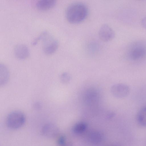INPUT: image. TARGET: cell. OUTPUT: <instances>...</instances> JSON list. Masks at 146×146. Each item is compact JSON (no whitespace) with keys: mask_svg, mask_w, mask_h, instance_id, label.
Listing matches in <instances>:
<instances>
[{"mask_svg":"<svg viewBox=\"0 0 146 146\" xmlns=\"http://www.w3.org/2000/svg\"><path fill=\"white\" fill-rule=\"evenodd\" d=\"M41 107L40 104L39 103H36L34 104V107L36 108L37 109H38L40 108Z\"/></svg>","mask_w":146,"mask_h":146,"instance_id":"ac0fdd59","label":"cell"},{"mask_svg":"<svg viewBox=\"0 0 146 146\" xmlns=\"http://www.w3.org/2000/svg\"><path fill=\"white\" fill-rule=\"evenodd\" d=\"M65 137L64 136L62 135L60 137L58 140V143L60 145H64L65 142Z\"/></svg>","mask_w":146,"mask_h":146,"instance_id":"9a60e30c","label":"cell"},{"mask_svg":"<svg viewBox=\"0 0 146 146\" xmlns=\"http://www.w3.org/2000/svg\"><path fill=\"white\" fill-rule=\"evenodd\" d=\"M9 73L7 67L4 64L0 65V85H5L8 82L9 78Z\"/></svg>","mask_w":146,"mask_h":146,"instance_id":"9c48e42d","label":"cell"},{"mask_svg":"<svg viewBox=\"0 0 146 146\" xmlns=\"http://www.w3.org/2000/svg\"><path fill=\"white\" fill-rule=\"evenodd\" d=\"M59 129L55 124L49 123L45 124L42 127L41 132L45 137L49 138H53L58 135Z\"/></svg>","mask_w":146,"mask_h":146,"instance_id":"8992f818","label":"cell"},{"mask_svg":"<svg viewBox=\"0 0 146 146\" xmlns=\"http://www.w3.org/2000/svg\"><path fill=\"white\" fill-rule=\"evenodd\" d=\"M87 127V124L84 122H80L76 123L73 127V131L77 133H80L84 132Z\"/></svg>","mask_w":146,"mask_h":146,"instance_id":"4fadbf2b","label":"cell"},{"mask_svg":"<svg viewBox=\"0 0 146 146\" xmlns=\"http://www.w3.org/2000/svg\"><path fill=\"white\" fill-rule=\"evenodd\" d=\"M103 138L102 134L97 131H93L90 132L88 137L90 141L93 143H100L102 141Z\"/></svg>","mask_w":146,"mask_h":146,"instance_id":"8fae6325","label":"cell"},{"mask_svg":"<svg viewBox=\"0 0 146 146\" xmlns=\"http://www.w3.org/2000/svg\"><path fill=\"white\" fill-rule=\"evenodd\" d=\"M14 53L17 58L20 60H24L29 56V51L26 46L23 44H19L15 47Z\"/></svg>","mask_w":146,"mask_h":146,"instance_id":"52a82bcc","label":"cell"},{"mask_svg":"<svg viewBox=\"0 0 146 146\" xmlns=\"http://www.w3.org/2000/svg\"><path fill=\"white\" fill-rule=\"evenodd\" d=\"M111 94L117 98H122L127 96L130 92V88L126 84L117 83L112 85L110 88Z\"/></svg>","mask_w":146,"mask_h":146,"instance_id":"277c9868","label":"cell"},{"mask_svg":"<svg viewBox=\"0 0 146 146\" xmlns=\"http://www.w3.org/2000/svg\"><path fill=\"white\" fill-rule=\"evenodd\" d=\"M146 49L145 47L141 46H136L132 49L130 51V56L133 60L141 59L145 56Z\"/></svg>","mask_w":146,"mask_h":146,"instance_id":"ba28073f","label":"cell"},{"mask_svg":"<svg viewBox=\"0 0 146 146\" xmlns=\"http://www.w3.org/2000/svg\"><path fill=\"white\" fill-rule=\"evenodd\" d=\"M100 39L104 42H108L115 38V34L112 29L108 25L104 24L100 28L98 32Z\"/></svg>","mask_w":146,"mask_h":146,"instance_id":"5b68a950","label":"cell"},{"mask_svg":"<svg viewBox=\"0 0 146 146\" xmlns=\"http://www.w3.org/2000/svg\"><path fill=\"white\" fill-rule=\"evenodd\" d=\"M40 40L42 41V49L46 54H52L57 50L59 45L58 41L48 32L42 33L34 44Z\"/></svg>","mask_w":146,"mask_h":146,"instance_id":"7a4b0ae2","label":"cell"},{"mask_svg":"<svg viewBox=\"0 0 146 146\" xmlns=\"http://www.w3.org/2000/svg\"><path fill=\"white\" fill-rule=\"evenodd\" d=\"M114 115L115 113L113 112H111L108 114L107 116V117L108 118L110 119L113 117L114 116Z\"/></svg>","mask_w":146,"mask_h":146,"instance_id":"e0dca14e","label":"cell"},{"mask_svg":"<svg viewBox=\"0 0 146 146\" xmlns=\"http://www.w3.org/2000/svg\"><path fill=\"white\" fill-rule=\"evenodd\" d=\"M141 23L143 27L146 29V16L142 19Z\"/></svg>","mask_w":146,"mask_h":146,"instance_id":"2e32d148","label":"cell"},{"mask_svg":"<svg viewBox=\"0 0 146 146\" xmlns=\"http://www.w3.org/2000/svg\"><path fill=\"white\" fill-rule=\"evenodd\" d=\"M25 121L24 114L20 111H16L11 112L8 115L6 122L9 127L12 129H17L22 126Z\"/></svg>","mask_w":146,"mask_h":146,"instance_id":"3957f363","label":"cell"},{"mask_svg":"<svg viewBox=\"0 0 146 146\" xmlns=\"http://www.w3.org/2000/svg\"><path fill=\"white\" fill-rule=\"evenodd\" d=\"M60 80L63 84H66L69 83L71 81V75L68 72H64L60 76Z\"/></svg>","mask_w":146,"mask_h":146,"instance_id":"5bb4252c","label":"cell"},{"mask_svg":"<svg viewBox=\"0 0 146 146\" xmlns=\"http://www.w3.org/2000/svg\"><path fill=\"white\" fill-rule=\"evenodd\" d=\"M87 7L81 3H76L69 5L66 13L67 20L70 23L76 24L82 22L87 16Z\"/></svg>","mask_w":146,"mask_h":146,"instance_id":"6da1fadb","label":"cell"},{"mask_svg":"<svg viewBox=\"0 0 146 146\" xmlns=\"http://www.w3.org/2000/svg\"><path fill=\"white\" fill-rule=\"evenodd\" d=\"M56 1V0H39L36 4V7L40 10H47L54 6Z\"/></svg>","mask_w":146,"mask_h":146,"instance_id":"30bf717a","label":"cell"},{"mask_svg":"<svg viewBox=\"0 0 146 146\" xmlns=\"http://www.w3.org/2000/svg\"><path fill=\"white\" fill-rule=\"evenodd\" d=\"M137 120L141 125L146 127V106L142 108L138 113Z\"/></svg>","mask_w":146,"mask_h":146,"instance_id":"7c38bea8","label":"cell"}]
</instances>
